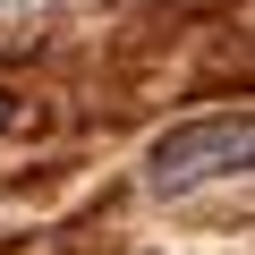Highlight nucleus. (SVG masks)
Wrapping results in <instances>:
<instances>
[{"label": "nucleus", "instance_id": "1", "mask_svg": "<svg viewBox=\"0 0 255 255\" xmlns=\"http://www.w3.org/2000/svg\"><path fill=\"white\" fill-rule=\"evenodd\" d=\"M238 170H255V111L196 119V128H179V136H162V145L145 153V179H153L162 196L204 187V179H238Z\"/></svg>", "mask_w": 255, "mask_h": 255}, {"label": "nucleus", "instance_id": "2", "mask_svg": "<svg viewBox=\"0 0 255 255\" xmlns=\"http://www.w3.org/2000/svg\"><path fill=\"white\" fill-rule=\"evenodd\" d=\"M9 119H17V102H9V94H0V128H9Z\"/></svg>", "mask_w": 255, "mask_h": 255}]
</instances>
